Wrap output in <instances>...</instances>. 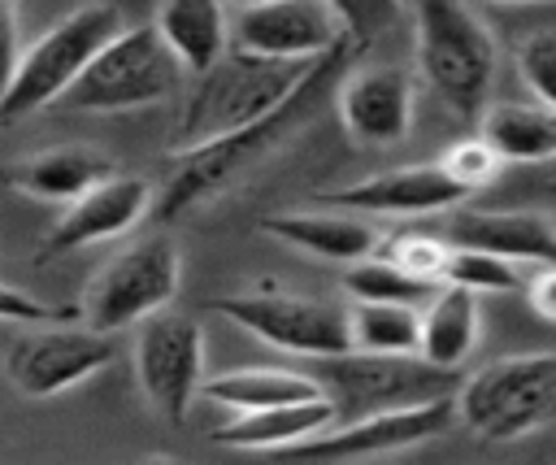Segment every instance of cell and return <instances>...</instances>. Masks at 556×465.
<instances>
[{
    "label": "cell",
    "mask_w": 556,
    "mask_h": 465,
    "mask_svg": "<svg viewBox=\"0 0 556 465\" xmlns=\"http://www.w3.org/2000/svg\"><path fill=\"white\" fill-rule=\"evenodd\" d=\"M361 48L365 43H356L352 35H343L339 43H330L321 56L308 61L304 78L291 87V96L282 104H274L269 113H261L256 122H248V126H239L230 135H217L208 143L169 152V183H165V196H161L156 213L161 217H178V213H187V209L222 196L239 174H248L269 152H278L313 117V109L330 96V87H339V78L348 74V65L356 61Z\"/></svg>",
    "instance_id": "obj_1"
},
{
    "label": "cell",
    "mask_w": 556,
    "mask_h": 465,
    "mask_svg": "<svg viewBox=\"0 0 556 465\" xmlns=\"http://www.w3.org/2000/svg\"><path fill=\"white\" fill-rule=\"evenodd\" d=\"M308 61H269L252 56L243 48H226L204 74H195V87L178 113V126L169 135V152L208 143L217 135H230L274 104L291 96V87L304 78Z\"/></svg>",
    "instance_id": "obj_2"
},
{
    "label": "cell",
    "mask_w": 556,
    "mask_h": 465,
    "mask_svg": "<svg viewBox=\"0 0 556 465\" xmlns=\"http://www.w3.org/2000/svg\"><path fill=\"white\" fill-rule=\"evenodd\" d=\"M421 78L456 117H482L495 83V39L465 0H413Z\"/></svg>",
    "instance_id": "obj_3"
},
{
    "label": "cell",
    "mask_w": 556,
    "mask_h": 465,
    "mask_svg": "<svg viewBox=\"0 0 556 465\" xmlns=\"http://www.w3.org/2000/svg\"><path fill=\"white\" fill-rule=\"evenodd\" d=\"M126 26L117 4H83L56 26H48L35 43L17 52V65L0 91V126H13L48 104H56L70 83L87 70V61Z\"/></svg>",
    "instance_id": "obj_4"
},
{
    "label": "cell",
    "mask_w": 556,
    "mask_h": 465,
    "mask_svg": "<svg viewBox=\"0 0 556 465\" xmlns=\"http://www.w3.org/2000/svg\"><path fill=\"white\" fill-rule=\"evenodd\" d=\"M456 422L482 439H526L556 422V352H517L456 387Z\"/></svg>",
    "instance_id": "obj_5"
},
{
    "label": "cell",
    "mask_w": 556,
    "mask_h": 465,
    "mask_svg": "<svg viewBox=\"0 0 556 465\" xmlns=\"http://www.w3.org/2000/svg\"><path fill=\"white\" fill-rule=\"evenodd\" d=\"M182 83L178 56L156 26H122L56 100L70 113H130L174 96Z\"/></svg>",
    "instance_id": "obj_6"
},
{
    "label": "cell",
    "mask_w": 556,
    "mask_h": 465,
    "mask_svg": "<svg viewBox=\"0 0 556 465\" xmlns=\"http://www.w3.org/2000/svg\"><path fill=\"white\" fill-rule=\"evenodd\" d=\"M317 382L334 400V422L421 404L434 395H452L460 387V369L430 365L417 352H334L317 356Z\"/></svg>",
    "instance_id": "obj_7"
},
{
    "label": "cell",
    "mask_w": 556,
    "mask_h": 465,
    "mask_svg": "<svg viewBox=\"0 0 556 465\" xmlns=\"http://www.w3.org/2000/svg\"><path fill=\"white\" fill-rule=\"evenodd\" d=\"M182 282V256L169 235H148L117 252L83 296V322L96 330H126L139 326L148 313L165 309Z\"/></svg>",
    "instance_id": "obj_8"
},
{
    "label": "cell",
    "mask_w": 556,
    "mask_h": 465,
    "mask_svg": "<svg viewBox=\"0 0 556 465\" xmlns=\"http://www.w3.org/2000/svg\"><path fill=\"white\" fill-rule=\"evenodd\" d=\"M208 309L235 322L239 330H248L252 339L278 352H291V356L317 361V356H334L352 348L348 309L326 304V300H308L291 291H235V296L208 300Z\"/></svg>",
    "instance_id": "obj_9"
},
{
    "label": "cell",
    "mask_w": 556,
    "mask_h": 465,
    "mask_svg": "<svg viewBox=\"0 0 556 465\" xmlns=\"http://www.w3.org/2000/svg\"><path fill=\"white\" fill-rule=\"evenodd\" d=\"M135 382L156 417H165L169 426L187 422L191 400L200 395V382H204V335L195 317L165 304L139 322Z\"/></svg>",
    "instance_id": "obj_10"
},
{
    "label": "cell",
    "mask_w": 556,
    "mask_h": 465,
    "mask_svg": "<svg viewBox=\"0 0 556 465\" xmlns=\"http://www.w3.org/2000/svg\"><path fill=\"white\" fill-rule=\"evenodd\" d=\"M113 356H117V343L109 330H96L87 322H61V326H35L9 339L4 374L22 395L52 400L70 387H83L100 369H109Z\"/></svg>",
    "instance_id": "obj_11"
},
{
    "label": "cell",
    "mask_w": 556,
    "mask_h": 465,
    "mask_svg": "<svg viewBox=\"0 0 556 465\" xmlns=\"http://www.w3.org/2000/svg\"><path fill=\"white\" fill-rule=\"evenodd\" d=\"M452 426H456V391H452V395L421 400V404H404V409H382V413L330 422L326 430H317V435L291 443L287 456L365 461V456H387V452L417 448V443H426V439L447 435Z\"/></svg>",
    "instance_id": "obj_12"
},
{
    "label": "cell",
    "mask_w": 556,
    "mask_h": 465,
    "mask_svg": "<svg viewBox=\"0 0 556 465\" xmlns=\"http://www.w3.org/2000/svg\"><path fill=\"white\" fill-rule=\"evenodd\" d=\"M148 209H152V183H148V178L109 174L104 183L87 187L83 196H74V200L65 204V213H61V217L48 226V235L39 239L35 256H39V261H52V256H65V252H78V248L117 239V235H126L135 222H143Z\"/></svg>",
    "instance_id": "obj_13"
},
{
    "label": "cell",
    "mask_w": 556,
    "mask_h": 465,
    "mask_svg": "<svg viewBox=\"0 0 556 465\" xmlns=\"http://www.w3.org/2000/svg\"><path fill=\"white\" fill-rule=\"evenodd\" d=\"M339 39H343V26L326 0L252 4V9H239L230 26V48H243L269 61H313Z\"/></svg>",
    "instance_id": "obj_14"
},
{
    "label": "cell",
    "mask_w": 556,
    "mask_h": 465,
    "mask_svg": "<svg viewBox=\"0 0 556 465\" xmlns=\"http://www.w3.org/2000/svg\"><path fill=\"white\" fill-rule=\"evenodd\" d=\"M469 191L456 187L439 161L426 165H395L382 174H369L352 187H330L317 196V204H339L365 217H426V213H443L456 209Z\"/></svg>",
    "instance_id": "obj_15"
},
{
    "label": "cell",
    "mask_w": 556,
    "mask_h": 465,
    "mask_svg": "<svg viewBox=\"0 0 556 465\" xmlns=\"http://www.w3.org/2000/svg\"><path fill=\"white\" fill-rule=\"evenodd\" d=\"M339 122L356 143H400L413 130V78L400 65L348 70L339 78Z\"/></svg>",
    "instance_id": "obj_16"
},
{
    "label": "cell",
    "mask_w": 556,
    "mask_h": 465,
    "mask_svg": "<svg viewBox=\"0 0 556 465\" xmlns=\"http://www.w3.org/2000/svg\"><path fill=\"white\" fill-rule=\"evenodd\" d=\"M261 230L274 235L278 243H291L300 252H313L321 261H361L369 252H378L382 235L365 213L339 209V204H321V209H291V213H265Z\"/></svg>",
    "instance_id": "obj_17"
},
{
    "label": "cell",
    "mask_w": 556,
    "mask_h": 465,
    "mask_svg": "<svg viewBox=\"0 0 556 465\" xmlns=\"http://www.w3.org/2000/svg\"><path fill=\"white\" fill-rule=\"evenodd\" d=\"M109 174H117L113 156H104L91 143H56L43 148L39 156H22L13 165L0 169V187L30 196V200H48V204H70L74 196H83L87 187L104 183Z\"/></svg>",
    "instance_id": "obj_18"
},
{
    "label": "cell",
    "mask_w": 556,
    "mask_h": 465,
    "mask_svg": "<svg viewBox=\"0 0 556 465\" xmlns=\"http://www.w3.org/2000/svg\"><path fill=\"white\" fill-rule=\"evenodd\" d=\"M447 243L482 248L508 261H556V222L534 209H460L447 222Z\"/></svg>",
    "instance_id": "obj_19"
},
{
    "label": "cell",
    "mask_w": 556,
    "mask_h": 465,
    "mask_svg": "<svg viewBox=\"0 0 556 465\" xmlns=\"http://www.w3.org/2000/svg\"><path fill=\"white\" fill-rule=\"evenodd\" d=\"M330 422H334V400L313 395V400H287V404L235 413V422L217 426L208 439L222 448H243V452H287L291 443L326 430Z\"/></svg>",
    "instance_id": "obj_20"
},
{
    "label": "cell",
    "mask_w": 556,
    "mask_h": 465,
    "mask_svg": "<svg viewBox=\"0 0 556 465\" xmlns=\"http://www.w3.org/2000/svg\"><path fill=\"white\" fill-rule=\"evenodd\" d=\"M482 313H478V291L460 282H439L430 300L421 304V330H417V356L443 369H460L469 352L478 348Z\"/></svg>",
    "instance_id": "obj_21"
},
{
    "label": "cell",
    "mask_w": 556,
    "mask_h": 465,
    "mask_svg": "<svg viewBox=\"0 0 556 465\" xmlns=\"http://www.w3.org/2000/svg\"><path fill=\"white\" fill-rule=\"evenodd\" d=\"M165 48L178 56L182 74H204L230 48V22L222 0H161L156 22Z\"/></svg>",
    "instance_id": "obj_22"
},
{
    "label": "cell",
    "mask_w": 556,
    "mask_h": 465,
    "mask_svg": "<svg viewBox=\"0 0 556 465\" xmlns=\"http://www.w3.org/2000/svg\"><path fill=\"white\" fill-rule=\"evenodd\" d=\"M482 139L500 152L504 165H539L556 156V113L539 100L491 104L482 109Z\"/></svg>",
    "instance_id": "obj_23"
},
{
    "label": "cell",
    "mask_w": 556,
    "mask_h": 465,
    "mask_svg": "<svg viewBox=\"0 0 556 465\" xmlns=\"http://www.w3.org/2000/svg\"><path fill=\"white\" fill-rule=\"evenodd\" d=\"M200 395L235 413H248L287 400H313L326 395V387L317 382V374H295V369H226V374H204Z\"/></svg>",
    "instance_id": "obj_24"
},
{
    "label": "cell",
    "mask_w": 556,
    "mask_h": 465,
    "mask_svg": "<svg viewBox=\"0 0 556 465\" xmlns=\"http://www.w3.org/2000/svg\"><path fill=\"white\" fill-rule=\"evenodd\" d=\"M421 309L395 300H352L348 304V335L361 352H417Z\"/></svg>",
    "instance_id": "obj_25"
},
{
    "label": "cell",
    "mask_w": 556,
    "mask_h": 465,
    "mask_svg": "<svg viewBox=\"0 0 556 465\" xmlns=\"http://www.w3.org/2000/svg\"><path fill=\"white\" fill-rule=\"evenodd\" d=\"M434 287H439V282H426V278L400 269V265L387 261L382 252H369V256L352 261L348 274H343V291H348L352 300H395V304H417V309H421Z\"/></svg>",
    "instance_id": "obj_26"
},
{
    "label": "cell",
    "mask_w": 556,
    "mask_h": 465,
    "mask_svg": "<svg viewBox=\"0 0 556 465\" xmlns=\"http://www.w3.org/2000/svg\"><path fill=\"white\" fill-rule=\"evenodd\" d=\"M443 282H460L478 296H500V291H517L521 274H517V261H508V256L452 243L447 265H443Z\"/></svg>",
    "instance_id": "obj_27"
},
{
    "label": "cell",
    "mask_w": 556,
    "mask_h": 465,
    "mask_svg": "<svg viewBox=\"0 0 556 465\" xmlns=\"http://www.w3.org/2000/svg\"><path fill=\"white\" fill-rule=\"evenodd\" d=\"M378 252L387 261H395L400 269L426 278V282H443V265H447V252L452 243L439 239V235H421V230H400V235H387L378 243Z\"/></svg>",
    "instance_id": "obj_28"
},
{
    "label": "cell",
    "mask_w": 556,
    "mask_h": 465,
    "mask_svg": "<svg viewBox=\"0 0 556 465\" xmlns=\"http://www.w3.org/2000/svg\"><path fill=\"white\" fill-rule=\"evenodd\" d=\"M439 165H443V174L456 183V187H465V191H478V187H486V183H495V174H500V152L482 139V135H469V139H456L443 156H439Z\"/></svg>",
    "instance_id": "obj_29"
},
{
    "label": "cell",
    "mask_w": 556,
    "mask_h": 465,
    "mask_svg": "<svg viewBox=\"0 0 556 465\" xmlns=\"http://www.w3.org/2000/svg\"><path fill=\"white\" fill-rule=\"evenodd\" d=\"M517 70L530 96L556 113V35L552 30H539L517 48Z\"/></svg>",
    "instance_id": "obj_30"
},
{
    "label": "cell",
    "mask_w": 556,
    "mask_h": 465,
    "mask_svg": "<svg viewBox=\"0 0 556 465\" xmlns=\"http://www.w3.org/2000/svg\"><path fill=\"white\" fill-rule=\"evenodd\" d=\"M326 4L339 17L343 35H352L356 43H369L378 30H387L400 17V0H326Z\"/></svg>",
    "instance_id": "obj_31"
},
{
    "label": "cell",
    "mask_w": 556,
    "mask_h": 465,
    "mask_svg": "<svg viewBox=\"0 0 556 465\" xmlns=\"http://www.w3.org/2000/svg\"><path fill=\"white\" fill-rule=\"evenodd\" d=\"M530 309L543 322L556 326V261H547V265L534 269V278H530Z\"/></svg>",
    "instance_id": "obj_32"
},
{
    "label": "cell",
    "mask_w": 556,
    "mask_h": 465,
    "mask_svg": "<svg viewBox=\"0 0 556 465\" xmlns=\"http://www.w3.org/2000/svg\"><path fill=\"white\" fill-rule=\"evenodd\" d=\"M17 17H13V0H0V91L17 65Z\"/></svg>",
    "instance_id": "obj_33"
},
{
    "label": "cell",
    "mask_w": 556,
    "mask_h": 465,
    "mask_svg": "<svg viewBox=\"0 0 556 465\" xmlns=\"http://www.w3.org/2000/svg\"><path fill=\"white\" fill-rule=\"evenodd\" d=\"M539 200H547V204H556V156H547V161H539L534 165V178L526 183Z\"/></svg>",
    "instance_id": "obj_34"
},
{
    "label": "cell",
    "mask_w": 556,
    "mask_h": 465,
    "mask_svg": "<svg viewBox=\"0 0 556 465\" xmlns=\"http://www.w3.org/2000/svg\"><path fill=\"white\" fill-rule=\"evenodd\" d=\"M486 4H556V0H486Z\"/></svg>",
    "instance_id": "obj_35"
},
{
    "label": "cell",
    "mask_w": 556,
    "mask_h": 465,
    "mask_svg": "<svg viewBox=\"0 0 556 465\" xmlns=\"http://www.w3.org/2000/svg\"><path fill=\"white\" fill-rule=\"evenodd\" d=\"M222 4H235V9H252V4H269V0H222Z\"/></svg>",
    "instance_id": "obj_36"
},
{
    "label": "cell",
    "mask_w": 556,
    "mask_h": 465,
    "mask_svg": "<svg viewBox=\"0 0 556 465\" xmlns=\"http://www.w3.org/2000/svg\"><path fill=\"white\" fill-rule=\"evenodd\" d=\"M0 422H4V417H0Z\"/></svg>",
    "instance_id": "obj_37"
}]
</instances>
